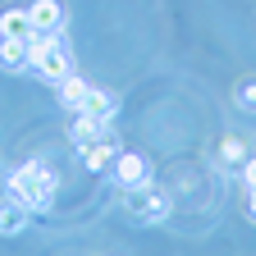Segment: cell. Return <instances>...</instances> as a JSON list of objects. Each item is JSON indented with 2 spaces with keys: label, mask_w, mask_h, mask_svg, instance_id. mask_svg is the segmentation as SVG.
<instances>
[{
  "label": "cell",
  "mask_w": 256,
  "mask_h": 256,
  "mask_svg": "<svg viewBox=\"0 0 256 256\" xmlns=\"http://www.w3.org/2000/svg\"><path fill=\"white\" fill-rule=\"evenodd\" d=\"M242 183H247V192H256V156L242 165Z\"/></svg>",
  "instance_id": "obj_15"
},
{
  "label": "cell",
  "mask_w": 256,
  "mask_h": 256,
  "mask_svg": "<svg viewBox=\"0 0 256 256\" xmlns=\"http://www.w3.org/2000/svg\"><path fill=\"white\" fill-rule=\"evenodd\" d=\"M55 92H60V106L69 110V114H82L87 96H92V82H87V78H78V74H69V78H64Z\"/></svg>",
  "instance_id": "obj_9"
},
{
  "label": "cell",
  "mask_w": 256,
  "mask_h": 256,
  "mask_svg": "<svg viewBox=\"0 0 256 256\" xmlns=\"http://www.w3.org/2000/svg\"><path fill=\"white\" fill-rule=\"evenodd\" d=\"M82 114H96V119H114L119 114V101L110 92H101V87H92V96H87V106H82Z\"/></svg>",
  "instance_id": "obj_13"
},
{
  "label": "cell",
  "mask_w": 256,
  "mask_h": 256,
  "mask_svg": "<svg viewBox=\"0 0 256 256\" xmlns=\"http://www.w3.org/2000/svg\"><path fill=\"white\" fill-rule=\"evenodd\" d=\"M5 192L10 197H18L23 206L32 210H46L55 202V174L42 165V160H28V165H18L10 178H5Z\"/></svg>",
  "instance_id": "obj_2"
},
{
  "label": "cell",
  "mask_w": 256,
  "mask_h": 256,
  "mask_svg": "<svg viewBox=\"0 0 256 256\" xmlns=\"http://www.w3.org/2000/svg\"><path fill=\"white\" fill-rule=\"evenodd\" d=\"M28 74L42 78L46 87H60L74 74V55H69L60 32H32L28 37Z\"/></svg>",
  "instance_id": "obj_1"
},
{
  "label": "cell",
  "mask_w": 256,
  "mask_h": 256,
  "mask_svg": "<svg viewBox=\"0 0 256 256\" xmlns=\"http://www.w3.org/2000/svg\"><path fill=\"white\" fill-rule=\"evenodd\" d=\"M0 37H18V42H28V37H32V18H28V10H5V14H0Z\"/></svg>",
  "instance_id": "obj_11"
},
{
  "label": "cell",
  "mask_w": 256,
  "mask_h": 256,
  "mask_svg": "<svg viewBox=\"0 0 256 256\" xmlns=\"http://www.w3.org/2000/svg\"><path fill=\"white\" fill-rule=\"evenodd\" d=\"M110 170H114V183H119L124 192H133V188H146V183H151V160H146L142 151H119Z\"/></svg>",
  "instance_id": "obj_4"
},
{
  "label": "cell",
  "mask_w": 256,
  "mask_h": 256,
  "mask_svg": "<svg viewBox=\"0 0 256 256\" xmlns=\"http://www.w3.org/2000/svg\"><path fill=\"white\" fill-rule=\"evenodd\" d=\"M110 124L114 119H96V114H74V124H69V142L82 151V146H92V142H101V138H110Z\"/></svg>",
  "instance_id": "obj_6"
},
{
  "label": "cell",
  "mask_w": 256,
  "mask_h": 256,
  "mask_svg": "<svg viewBox=\"0 0 256 256\" xmlns=\"http://www.w3.org/2000/svg\"><path fill=\"white\" fill-rule=\"evenodd\" d=\"M247 220L256 224V192H252V202H247Z\"/></svg>",
  "instance_id": "obj_16"
},
{
  "label": "cell",
  "mask_w": 256,
  "mask_h": 256,
  "mask_svg": "<svg viewBox=\"0 0 256 256\" xmlns=\"http://www.w3.org/2000/svg\"><path fill=\"white\" fill-rule=\"evenodd\" d=\"M78 156H82V165H87L92 174H106V170L114 165V156H119V142H114V138H101V142L82 146Z\"/></svg>",
  "instance_id": "obj_8"
},
{
  "label": "cell",
  "mask_w": 256,
  "mask_h": 256,
  "mask_svg": "<svg viewBox=\"0 0 256 256\" xmlns=\"http://www.w3.org/2000/svg\"><path fill=\"white\" fill-rule=\"evenodd\" d=\"M32 215H37L32 206H23L18 197L5 192V197H0V238H18L28 224H32Z\"/></svg>",
  "instance_id": "obj_5"
},
{
  "label": "cell",
  "mask_w": 256,
  "mask_h": 256,
  "mask_svg": "<svg viewBox=\"0 0 256 256\" xmlns=\"http://www.w3.org/2000/svg\"><path fill=\"white\" fill-rule=\"evenodd\" d=\"M28 18H32V32H60L64 28V5L60 0H32Z\"/></svg>",
  "instance_id": "obj_7"
},
{
  "label": "cell",
  "mask_w": 256,
  "mask_h": 256,
  "mask_svg": "<svg viewBox=\"0 0 256 256\" xmlns=\"http://www.w3.org/2000/svg\"><path fill=\"white\" fill-rule=\"evenodd\" d=\"M247 160H252V151H247L242 138H224V142H220V165H224V170H242Z\"/></svg>",
  "instance_id": "obj_12"
},
{
  "label": "cell",
  "mask_w": 256,
  "mask_h": 256,
  "mask_svg": "<svg viewBox=\"0 0 256 256\" xmlns=\"http://www.w3.org/2000/svg\"><path fill=\"white\" fill-rule=\"evenodd\" d=\"M165 215H170V197L156 192L151 183L128 192V220H133V224H156V220H165Z\"/></svg>",
  "instance_id": "obj_3"
},
{
  "label": "cell",
  "mask_w": 256,
  "mask_h": 256,
  "mask_svg": "<svg viewBox=\"0 0 256 256\" xmlns=\"http://www.w3.org/2000/svg\"><path fill=\"white\" fill-rule=\"evenodd\" d=\"M234 101H238V110H242V114H256V78H242V82H238Z\"/></svg>",
  "instance_id": "obj_14"
},
{
  "label": "cell",
  "mask_w": 256,
  "mask_h": 256,
  "mask_svg": "<svg viewBox=\"0 0 256 256\" xmlns=\"http://www.w3.org/2000/svg\"><path fill=\"white\" fill-rule=\"evenodd\" d=\"M0 69L28 74V42H18V37H0Z\"/></svg>",
  "instance_id": "obj_10"
}]
</instances>
